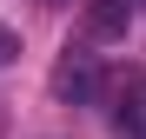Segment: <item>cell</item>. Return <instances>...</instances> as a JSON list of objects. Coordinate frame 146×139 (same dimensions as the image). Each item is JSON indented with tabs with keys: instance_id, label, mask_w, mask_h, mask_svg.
<instances>
[{
	"instance_id": "6da1fadb",
	"label": "cell",
	"mask_w": 146,
	"mask_h": 139,
	"mask_svg": "<svg viewBox=\"0 0 146 139\" xmlns=\"http://www.w3.org/2000/svg\"><path fill=\"white\" fill-rule=\"evenodd\" d=\"M53 93H60V99H73V106H86L93 93H100V60H93L86 46H66L60 66H53Z\"/></svg>"
},
{
	"instance_id": "7a4b0ae2",
	"label": "cell",
	"mask_w": 146,
	"mask_h": 139,
	"mask_svg": "<svg viewBox=\"0 0 146 139\" xmlns=\"http://www.w3.org/2000/svg\"><path fill=\"white\" fill-rule=\"evenodd\" d=\"M133 27V0H93L86 7V40H119Z\"/></svg>"
},
{
	"instance_id": "3957f363",
	"label": "cell",
	"mask_w": 146,
	"mask_h": 139,
	"mask_svg": "<svg viewBox=\"0 0 146 139\" xmlns=\"http://www.w3.org/2000/svg\"><path fill=\"white\" fill-rule=\"evenodd\" d=\"M113 126L126 132V139H146V80H139V86H126V99H119Z\"/></svg>"
},
{
	"instance_id": "277c9868",
	"label": "cell",
	"mask_w": 146,
	"mask_h": 139,
	"mask_svg": "<svg viewBox=\"0 0 146 139\" xmlns=\"http://www.w3.org/2000/svg\"><path fill=\"white\" fill-rule=\"evenodd\" d=\"M13 60H20V33L0 20V66H13Z\"/></svg>"
}]
</instances>
